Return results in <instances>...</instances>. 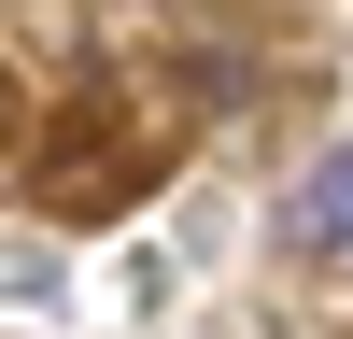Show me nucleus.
Masks as SVG:
<instances>
[{"instance_id": "f257e3e1", "label": "nucleus", "mask_w": 353, "mask_h": 339, "mask_svg": "<svg viewBox=\"0 0 353 339\" xmlns=\"http://www.w3.org/2000/svg\"><path fill=\"white\" fill-rule=\"evenodd\" d=\"M283 240H297V254H353V141H339V156H325V170L297 184V212H283Z\"/></svg>"}]
</instances>
